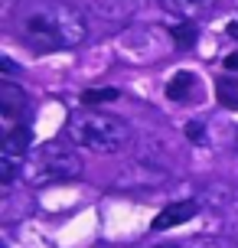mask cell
<instances>
[{
	"label": "cell",
	"mask_w": 238,
	"mask_h": 248,
	"mask_svg": "<svg viewBox=\"0 0 238 248\" xmlns=\"http://www.w3.org/2000/svg\"><path fill=\"white\" fill-rule=\"evenodd\" d=\"M16 36L36 52L78 49L88 36L82 10L65 0H23L16 10Z\"/></svg>",
	"instance_id": "6da1fadb"
},
{
	"label": "cell",
	"mask_w": 238,
	"mask_h": 248,
	"mask_svg": "<svg viewBox=\"0 0 238 248\" xmlns=\"http://www.w3.org/2000/svg\"><path fill=\"white\" fill-rule=\"evenodd\" d=\"M65 131L82 150H95V154H118L131 140V127L121 118L104 111H91V108L72 114Z\"/></svg>",
	"instance_id": "7a4b0ae2"
},
{
	"label": "cell",
	"mask_w": 238,
	"mask_h": 248,
	"mask_svg": "<svg viewBox=\"0 0 238 248\" xmlns=\"http://www.w3.org/2000/svg\"><path fill=\"white\" fill-rule=\"evenodd\" d=\"M82 176V157L75 150H65L59 144H46L36 154H30L23 163V183L49 186V183H72Z\"/></svg>",
	"instance_id": "3957f363"
},
{
	"label": "cell",
	"mask_w": 238,
	"mask_h": 248,
	"mask_svg": "<svg viewBox=\"0 0 238 248\" xmlns=\"http://www.w3.org/2000/svg\"><path fill=\"white\" fill-rule=\"evenodd\" d=\"M30 144H33V134H30L26 124H16L10 131H3V144H0V176H3V186H10L16 176H23Z\"/></svg>",
	"instance_id": "277c9868"
},
{
	"label": "cell",
	"mask_w": 238,
	"mask_h": 248,
	"mask_svg": "<svg viewBox=\"0 0 238 248\" xmlns=\"http://www.w3.org/2000/svg\"><path fill=\"white\" fill-rule=\"evenodd\" d=\"M23 114H26V92L16 88L13 82H0V118H3V131L23 124Z\"/></svg>",
	"instance_id": "5b68a950"
},
{
	"label": "cell",
	"mask_w": 238,
	"mask_h": 248,
	"mask_svg": "<svg viewBox=\"0 0 238 248\" xmlns=\"http://www.w3.org/2000/svg\"><path fill=\"white\" fill-rule=\"evenodd\" d=\"M196 212H199V202H196V199H186V202H166V206L157 212V219H153L150 229H157V232L176 229V225L189 222V219H193Z\"/></svg>",
	"instance_id": "8992f818"
},
{
	"label": "cell",
	"mask_w": 238,
	"mask_h": 248,
	"mask_svg": "<svg viewBox=\"0 0 238 248\" xmlns=\"http://www.w3.org/2000/svg\"><path fill=\"white\" fill-rule=\"evenodd\" d=\"M157 3L179 20H199L202 13H209L215 7V0H157Z\"/></svg>",
	"instance_id": "52a82bcc"
},
{
	"label": "cell",
	"mask_w": 238,
	"mask_h": 248,
	"mask_svg": "<svg viewBox=\"0 0 238 248\" xmlns=\"http://www.w3.org/2000/svg\"><path fill=\"white\" fill-rule=\"evenodd\" d=\"M196 75L193 72H176L170 82H166V98L173 101H193L196 98Z\"/></svg>",
	"instance_id": "ba28073f"
},
{
	"label": "cell",
	"mask_w": 238,
	"mask_h": 248,
	"mask_svg": "<svg viewBox=\"0 0 238 248\" xmlns=\"http://www.w3.org/2000/svg\"><path fill=\"white\" fill-rule=\"evenodd\" d=\"M215 98H219L222 108L238 111V72L219 75V82H215Z\"/></svg>",
	"instance_id": "9c48e42d"
},
{
	"label": "cell",
	"mask_w": 238,
	"mask_h": 248,
	"mask_svg": "<svg viewBox=\"0 0 238 248\" xmlns=\"http://www.w3.org/2000/svg\"><path fill=\"white\" fill-rule=\"evenodd\" d=\"M118 98H121L118 88H88L85 95H82L85 105H108V101H118Z\"/></svg>",
	"instance_id": "30bf717a"
},
{
	"label": "cell",
	"mask_w": 238,
	"mask_h": 248,
	"mask_svg": "<svg viewBox=\"0 0 238 248\" xmlns=\"http://www.w3.org/2000/svg\"><path fill=\"white\" fill-rule=\"evenodd\" d=\"M173 36L179 46H193L196 43V30H193V20H183V26H173Z\"/></svg>",
	"instance_id": "8fae6325"
},
{
	"label": "cell",
	"mask_w": 238,
	"mask_h": 248,
	"mask_svg": "<svg viewBox=\"0 0 238 248\" xmlns=\"http://www.w3.org/2000/svg\"><path fill=\"white\" fill-rule=\"evenodd\" d=\"M186 248H232V245L222 242V238H193Z\"/></svg>",
	"instance_id": "7c38bea8"
},
{
	"label": "cell",
	"mask_w": 238,
	"mask_h": 248,
	"mask_svg": "<svg viewBox=\"0 0 238 248\" xmlns=\"http://www.w3.org/2000/svg\"><path fill=\"white\" fill-rule=\"evenodd\" d=\"M186 134L193 137V140H196V144H206V140H209V137L202 134V127H199V121H189V127H186Z\"/></svg>",
	"instance_id": "4fadbf2b"
},
{
	"label": "cell",
	"mask_w": 238,
	"mask_h": 248,
	"mask_svg": "<svg viewBox=\"0 0 238 248\" xmlns=\"http://www.w3.org/2000/svg\"><path fill=\"white\" fill-rule=\"evenodd\" d=\"M225 69H228V72H238V52L225 56Z\"/></svg>",
	"instance_id": "5bb4252c"
},
{
	"label": "cell",
	"mask_w": 238,
	"mask_h": 248,
	"mask_svg": "<svg viewBox=\"0 0 238 248\" xmlns=\"http://www.w3.org/2000/svg\"><path fill=\"white\" fill-rule=\"evenodd\" d=\"M225 33H228V36H232V39H238V20H232V23L225 26Z\"/></svg>",
	"instance_id": "9a60e30c"
},
{
	"label": "cell",
	"mask_w": 238,
	"mask_h": 248,
	"mask_svg": "<svg viewBox=\"0 0 238 248\" xmlns=\"http://www.w3.org/2000/svg\"><path fill=\"white\" fill-rule=\"evenodd\" d=\"M163 248H170V245H163Z\"/></svg>",
	"instance_id": "2e32d148"
}]
</instances>
